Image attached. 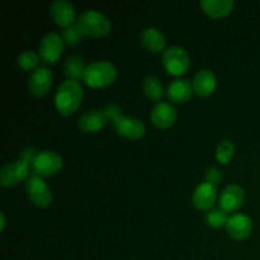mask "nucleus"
<instances>
[{
	"instance_id": "24",
	"label": "nucleus",
	"mask_w": 260,
	"mask_h": 260,
	"mask_svg": "<svg viewBox=\"0 0 260 260\" xmlns=\"http://www.w3.org/2000/svg\"><path fill=\"white\" fill-rule=\"evenodd\" d=\"M40 53H36L35 51H24V52L20 53L17 58L18 66L24 71L37 70L38 65H40Z\"/></svg>"
},
{
	"instance_id": "19",
	"label": "nucleus",
	"mask_w": 260,
	"mask_h": 260,
	"mask_svg": "<svg viewBox=\"0 0 260 260\" xmlns=\"http://www.w3.org/2000/svg\"><path fill=\"white\" fill-rule=\"evenodd\" d=\"M201 9L213 19H222L233 13L235 3L233 0H201Z\"/></svg>"
},
{
	"instance_id": "14",
	"label": "nucleus",
	"mask_w": 260,
	"mask_h": 260,
	"mask_svg": "<svg viewBox=\"0 0 260 260\" xmlns=\"http://www.w3.org/2000/svg\"><path fill=\"white\" fill-rule=\"evenodd\" d=\"M177 116V109L173 104L167 103V102H160L151 109L150 119L156 128L167 129L175 123Z\"/></svg>"
},
{
	"instance_id": "17",
	"label": "nucleus",
	"mask_w": 260,
	"mask_h": 260,
	"mask_svg": "<svg viewBox=\"0 0 260 260\" xmlns=\"http://www.w3.org/2000/svg\"><path fill=\"white\" fill-rule=\"evenodd\" d=\"M192 84L194 94H197L201 98H207L215 93L216 88H217V78L213 71L208 70V69H202L196 74Z\"/></svg>"
},
{
	"instance_id": "28",
	"label": "nucleus",
	"mask_w": 260,
	"mask_h": 260,
	"mask_svg": "<svg viewBox=\"0 0 260 260\" xmlns=\"http://www.w3.org/2000/svg\"><path fill=\"white\" fill-rule=\"evenodd\" d=\"M104 111H106V114H107V117H108L109 121H112V122L117 121L119 117L123 116V114H122L121 108H119L118 106H116V104H111V106L107 107Z\"/></svg>"
},
{
	"instance_id": "8",
	"label": "nucleus",
	"mask_w": 260,
	"mask_h": 260,
	"mask_svg": "<svg viewBox=\"0 0 260 260\" xmlns=\"http://www.w3.org/2000/svg\"><path fill=\"white\" fill-rule=\"evenodd\" d=\"M65 50V42L60 35L55 32L47 33L40 43L41 60L46 63L57 62Z\"/></svg>"
},
{
	"instance_id": "11",
	"label": "nucleus",
	"mask_w": 260,
	"mask_h": 260,
	"mask_svg": "<svg viewBox=\"0 0 260 260\" xmlns=\"http://www.w3.org/2000/svg\"><path fill=\"white\" fill-rule=\"evenodd\" d=\"M244 202H245V190L239 184L228 185L218 198L220 208L228 213H234L240 210Z\"/></svg>"
},
{
	"instance_id": "1",
	"label": "nucleus",
	"mask_w": 260,
	"mask_h": 260,
	"mask_svg": "<svg viewBox=\"0 0 260 260\" xmlns=\"http://www.w3.org/2000/svg\"><path fill=\"white\" fill-rule=\"evenodd\" d=\"M84 98V90L79 81L65 80L60 84L55 95L56 111L63 117L75 113L81 106Z\"/></svg>"
},
{
	"instance_id": "22",
	"label": "nucleus",
	"mask_w": 260,
	"mask_h": 260,
	"mask_svg": "<svg viewBox=\"0 0 260 260\" xmlns=\"http://www.w3.org/2000/svg\"><path fill=\"white\" fill-rule=\"evenodd\" d=\"M142 91H144L145 96L151 102H157L160 103L162 95H164V88L160 81L159 78L156 76H147L142 84Z\"/></svg>"
},
{
	"instance_id": "13",
	"label": "nucleus",
	"mask_w": 260,
	"mask_h": 260,
	"mask_svg": "<svg viewBox=\"0 0 260 260\" xmlns=\"http://www.w3.org/2000/svg\"><path fill=\"white\" fill-rule=\"evenodd\" d=\"M50 15L52 17L53 22L61 28H69L74 25L76 19L75 8L68 0H56L52 3L50 8Z\"/></svg>"
},
{
	"instance_id": "23",
	"label": "nucleus",
	"mask_w": 260,
	"mask_h": 260,
	"mask_svg": "<svg viewBox=\"0 0 260 260\" xmlns=\"http://www.w3.org/2000/svg\"><path fill=\"white\" fill-rule=\"evenodd\" d=\"M206 223L210 226L211 229H221L226 228V223L229 221L228 212L222 210V208H212L206 213Z\"/></svg>"
},
{
	"instance_id": "4",
	"label": "nucleus",
	"mask_w": 260,
	"mask_h": 260,
	"mask_svg": "<svg viewBox=\"0 0 260 260\" xmlns=\"http://www.w3.org/2000/svg\"><path fill=\"white\" fill-rule=\"evenodd\" d=\"M63 160L57 152L52 150H43L37 152L35 160H33L30 169L33 174L38 175L41 178L53 177L62 169Z\"/></svg>"
},
{
	"instance_id": "3",
	"label": "nucleus",
	"mask_w": 260,
	"mask_h": 260,
	"mask_svg": "<svg viewBox=\"0 0 260 260\" xmlns=\"http://www.w3.org/2000/svg\"><path fill=\"white\" fill-rule=\"evenodd\" d=\"M76 25L84 36L91 38L106 37L112 29V23L108 17L96 10H85L81 13L76 20Z\"/></svg>"
},
{
	"instance_id": "9",
	"label": "nucleus",
	"mask_w": 260,
	"mask_h": 260,
	"mask_svg": "<svg viewBox=\"0 0 260 260\" xmlns=\"http://www.w3.org/2000/svg\"><path fill=\"white\" fill-rule=\"evenodd\" d=\"M225 229L231 239L236 241H243L251 235L253 220L244 213H234L229 217Z\"/></svg>"
},
{
	"instance_id": "18",
	"label": "nucleus",
	"mask_w": 260,
	"mask_h": 260,
	"mask_svg": "<svg viewBox=\"0 0 260 260\" xmlns=\"http://www.w3.org/2000/svg\"><path fill=\"white\" fill-rule=\"evenodd\" d=\"M193 93V84L188 79H175L167 89L168 99L174 104L187 103L190 101Z\"/></svg>"
},
{
	"instance_id": "21",
	"label": "nucleus",
	"mask_w": 260,
	"mask_h": 260,
	"mask_svg": "<svg viewBox=\"0 0 260 260\" xmlns=\"http://www.w3.org/2000/svg\"><path fill=\"white\" fill-rule=\"evenodd\" d=\"M86 66L88 65H85V61L81 56L73 55L66 58L65 63H63V73H65L68 80L78 81L83 79Z\"/></svg>"
},
{
	"instance_id": "2",
	"label": "nucleus",
	"mask_w": 260,
	"mask_h": 260,
	"mask_svg": "<svg viewBox=\"0 0 260 260\" xmlns=\"http://www.w3.org/2000/svg\"><path fill=\"white\" fill-rule=\"evenodd\" d=\"M117 79V69L109 61H95L86 66L83 81L93 89H104L111 86Z\"/></svg>"
},
{
	"instance_id": "6",
	"label": "nucleus",
	"mask_w": 260,
	"mask_h": 260,
	"mask_svg": "<svg viewBox=\"0 0 260 260\" xmlns=\"http://www.w3.org/2000/svg\"><path fill=\"white\" fill-rule=\"evenodd\" d=\"M25 193L30 203L38 208H47L52 203L53 196L43 178L32 174L25 182Z\"/></svg>"
},
{
	"instance_id": "7",
	"label": "nucleus",
	"mask_w": 260,
	"mask_h": 260,
	"mask_svg": "<svg viewBox=\"0 0 260 260\" xmlns=\"http://www.w3.org/2000/svg\"><path fill=\"white\" fill-rule=\"evenodd\" d=\"M29 169V165L23 160L5 165L0 172V184L4 188H10L15 187L24 180L27 182L28 178L30 177Z\"/></svg>"
},
{
	"instance_id": "29",
	"label": "nucleus",
	"mask_w": 260,
	"mask_h": 260,
	"mask_svg": "<svg viewBox=\"0 0 260 260\" xmlns=\"http://www.w3.org/2000/svg\"><path fill=\"white\" fill-rule=\"evenodd\" d=\"M0 218H2V226H0V230L4 231V228H5V215L4 213H0Z\"/></svg>"
},
{
	"instance_id": "27",
	"label": "nucleus",
	"mask_w": 260,
	"mask_h": 260,
	"mask_svg": "<svg viewBox=\"0 0 260 260\" xmlns=\"http://www.w3.org/2000/svg\"><path fill=\"white\" fill-rule=\"evenodd\" d=\"M206 183H210L212 185L220 184L221 180H222V174H221V170L217 169V168L212 167L210 169H207L205 175Z\"/></svg>"
},
{
	"instance_id": "26",
	"label": "nucleus",
	"mask_w": 260,
	"mask_h": 260,
	"mask_svg": "<svg viewBox=\"0 0 260 260\" xmlns=\"http://www.w3.org/2000/svg\"><path fill=\"white\" fill-rule=\"evenodd\" d=\"M62 38H63V42H65V45L75 46L83 41L84 35H83V32L80 30V28H79L76 24H74V25H71V27L65 28V29H63Z\"/></svg>"
},
{
	"instance_id": "15",
	"label": "nucleus",
	"mask_w": 260,
	"mask_h": 260,
	"mask_svg": "<svg viewBox=\"0 0 260 260\" xmlns=\"http://www.w3.org/2000/svg\"><path fill=\"white\" fill-rule=\"evenodd\" d=\"M217 187L210 183H201L193 193V205L197 210L208 212L213 208V205L217 200Z\"/></svg>"
},
{
	"instance_id": "25",
	"label": "nucleus",
	"mask_w": 260,
	"mask_h": 260,
	"mask_svg": "<svg viewBox=\"0 0 260 260\" xmlns=\"http://www.w3.org/2000/svg\"><path fill=\"white\" fill-rule=\"evenodd\" d=\"M235 156V145L229 140H223L220 145H218L217 150H216V159L218 162L226 165L233 160Z\"/></svg>"
},
{
	"instance_id": "5",
	"label": "nucleus",
	"mask_w": 260,
	"mask_h": 260,
	"mask_svg": "<svg viewBox=\"0 0 260 260\" xmlns=\"http://www.w3.org/2000/svg\"><path fill=\"white\" fill-rule=\"evenodd\" d=\"M161 63L169 75L182 76L189 70L190 58L184 48L173 46V47L167 48L162 53Z\"/></svg>"
},
{
	"instance_id": "10",
	"label": "nucleus",
	"mask_w": 260,
	"mask_h": 260,
	"mask_svg": "<svg viewBox=\"0 0 260 260\" xmlns=\"http://www.w3.org/2000/svg\"><path fill=\"white\" fill-rule=\"evenodd\" d=\"M53 75L52 71L47 68H38L30 74L28 79V89L30 94L36 98H42L47 95L52 86Z\"/></svg>"
},
{
	"instance_id": "16",
	"label": "nucleus",
	"mask_w": 260,
	"mask_h": 260,
	"mask_svg": "<svg viewBox=\"0 0 260 260\" xmlns=\"http://www.w3.org/2000/svg\"><path fill=\"white\" fill-rule=\"evenodd\" d=\"M109 122L104 109H91L79 118L78 127L85 134H96Z\"/></svg>"
},
{
	"instance_id": "12",
	"label": "nucleus",
	"mask_w": 260,
	"mask_h": 260,
	"mask_svg": "<svg viewBox=\"0 0 260 260\" xmlns=\"http://www.w3.org/2000/svg\"><path fill=\"white\" fill-rule=\"evenodd\" d=\"M113 126L119 136L128 140L141 139L146 132L144 122L140 121L139 118H135V117L121 116L117 121L113 122Z\"/></svg>"
},
{
	"instance_id": "20",
	"label": "nucleus",
	"mask_w": 260,
	"mask_h": 260,
	"mask_svg": "<svg viewBox=\"0 0 260 260\" xmlns=\"http://www.w3.org/2000/svg\"><path fill=\"white\" fill-rule=\"evenodd\" d=\"M141 43L147 51L152 53H159L167 47V38L157 28L149 27L145 28L141 33Z\"/></svg>"
}]
</instances>
